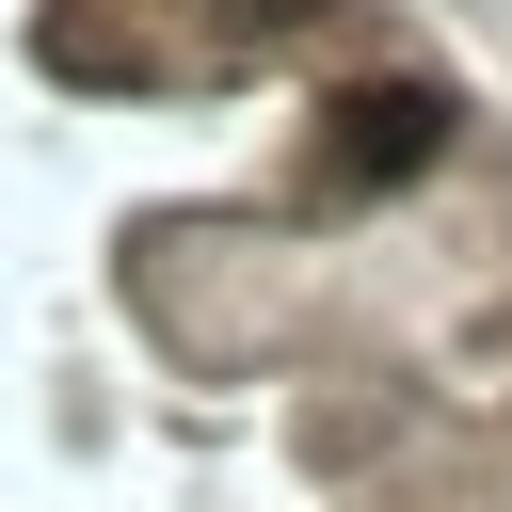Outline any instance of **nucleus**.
<instances>
[{"label":"nucleus","mask_w":512,"mask_h":512,"mask_svg":"<svg viewBox=\"0 0 512 512\" xmlns=\"http://www.w3.org/2000/svg\"><path fill=\"white\" fill-rule=\"evenodd\" d=\"M320 128H336V176H416V160L448 144V96H432V80H352Z\"/></svg>","instance_id":"nucleus-1"}]
</instances>
